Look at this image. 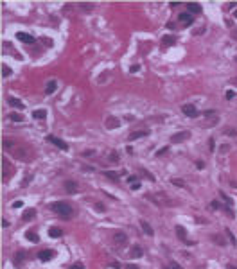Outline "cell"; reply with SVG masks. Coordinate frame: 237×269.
<instances>
[{
	"mask_svg": "<svg viewBox=\"0 0 237 269\" xmlns=\"http://www.w3.org/2000/svg\"><path fill=\"white\" fill-rule=\"evenodd\" d=\"M7 102H9V106H13V108L23 109V102H22L20 99H16V97H9V99H7Z\"/></svg>",
	"mask_w": 237,
	"mask_h": 269,
	"instance_id": "obj_11",
	"label": "cell"
},
{
	"mask_svg": "<svg viewBox=\"0 0 237 269\" xmlns=\"http://www.w3.org/2000/svg\"><path fill=\"white\" fill-rule=\"evenodd\" d=\"M235 18H237V11H235Z\"/></svg>",
	"mask_w": 237,
	"mask_h": 269,
	"instance_id": "obj_46",
	"label": "cell"
},
{
	"mask_svg": "<svg viewBox=\"0 0 237 269\" xmlns=\"http://www.w3.org/2000/svg\"><path fill=\"white\" fill-rule=\"evenodd\" d=\"M178 20L183 24V27H187V25H192V22H194V18H192V14H191V13H180Z\"/></svg>",
	"mask_w": 237,
	"mask_h": 269,
	"instance_id": "obj_5",
	"label": "cell"
},
{
	"mask_svg": "<svg viewBox=\"0 0 237 269\" xmlns=\"http://www.w3.org/2000/svg\"><path fill=\"white\" fill-rule=\"evenodd\" d=\"M131 188H133V190H138V188H140V183H133Z\"/></svg>",
	"mask_w": 237,
	"mask_h": 269,
	"instance_id": "obj_41",
	"label": "cell"
},
{
	"mask_svg": "<svg viewBox=\"0 0 237 269\" xmlns=\"http://www.w3.org/2000/svg\"><path fill=\"white\" fill-rule=\"evenodd\" d=\"M171 183H173V185H176V187H185V183L181 181V179H178V178H173V179H171Z\"/></svg>",
	"mask_w": 237,
	"mask_h": 269,
	"instance_id": "obj_26",
	"label": "cell"
},
{
	"mask_svg": "<svg viewBox=\"0 0 237 269\" xmlns=\"http://www.w3.org/2000/svg\"><path fill=\"white\" fill-rule=\"evenodd\" d=\"M70 269H85V265H83L81 262H77V264H74V265L70 267Z\"/></svg>",
	"mask_w": 237,
	"mask_h": 269,
	"instance_id": "obj_32",
	"label": "cell"
},
{
	"mask_svg": "<svg viewBox=\"0 0 237 269\" xmlns=\"http://www.w3.org/2000/svg\"><path fill=\"white\" fill-rule=\"evenodd\" d=\"M187 9L191 11V13H201V6L196 4V2H189V4H187Z\"/></svg>",
	"mask_w": 237,
	"mask_h": 269,
	"instance_id": "obj_14",
	"label": "cell"
},
{
	"mask_svg": "<svg viewBox=\"0 0 237 269\" xmlns=\"http://www.w3.org/2000/svg\"><path fill=\"white\" fill-rule=\"evenodd\" d=\"M221 197L225 199V203H226V205H232V199H230V197H228L226 194H223V192H221Z\"/></svg>",
	"mask_w": 237,
	"mask_h": 269,
	"instance_id": "obj_30",
	"label": "cell"
},
{
	"mask_svg": "<svg viewBox=\"0 0 237 269\" xmlns=\"http://www.w3.org/2000/svg\"><path fill=\"white\" fill-rule=\"evenodd\" d=\"M176 235H178L185 244H192V240H189V239H187V232H185V228H183V226H176Z\"/></svg>",
	"mask_w": 237,
	"mask_h": 269,
	"instance_id": "obj_9",
	"label": "cell"
},
{
	"mask_svg": "<svg viewBox=\"0 0 237 269\" xmlns=\"http://www.w3.org/2000/svg\"><path fill=\"white\" fill-rule=\"evenodd\" d=\"M181 111L187 115V117H191V119H194V117H198L199 113H198V109H196V106H192V104H185L183 108H181Z\"/></svg>",
	"mask_w": 237,
	"mask_h": 269,
	"instance_id": "obj_4",
	"label": "cell"
},
{
	"mask_svg": "<svg viewBox=\"0 0 237 269\" xmlns=\"http://www.w3.org/2000/svg\"><path fill=\"white\" fill-rule=\"evenodd\" d=\"M22 206V201H14V203H13V208H20Z\"/></svg>",
	"mask_w": 237,
	"mask_h": 269,
	"instance_id": "obj_39",
	"label": "cell"
},
{
	"mask_svg": "<svg viewBox=\"0 0 237 269\" xmlns=\"http://www.w3.org/2000/svg\"><path fill=\"white\" fill-rule=\"evenodd\" d=\"M65 190H66L68 194H76V192L79 190V185H77L76 181H72V179H68V181H65Z\"/></svg>",
	"mask_w": 237,
	"mask_h": 269,
	"instance_id": "obj_6",
	"label": "cell"
},
{
	"mask_svg": "<svg viewBox=\"0 0 237 269\" xmlns=\"http://www.w3.org/2000/svg\"><path fill=\"white\" fill-rule=\"evenodd\" d=\"M149 131H137V133H131L129 134V140H137V138H142V137H147Z\"/></svg>",
	"mask_w": 237,
	"mask_h": 269,
	"instance_id": "obj_15",
	"label": "cell"
},
{
	"mask_svg": "<svg viewBox=\"0 0 237 269\" xmlns=\"http://www.w3.org/2000/svg\"><path fill=\"white\" fill-rule=\"evenodd\" d=\"M128 181H129V183H138V179H137L135 176H129V178H128Z\"/></svg>",
	"mask_w": 237,
	"mask_h": 269,
	"instance_id": "obj_35",
	"label": "cell"
},
{
	"mask_svg": "<svg viewBox=\"0 0 237 269\" xmlns=\"http://www.w3.org/2000/svg\"><path fill=\"white\" fill-rule=\"evenodd\" d=\"M56 257V251L54 250H43V251H40V255H38V258L41 260V262H49V260H52Z\"/></svg>",
	"mask_w": 237,
	"mask_h": 269,
	"instance_id": "obj_3",
	"label": "cell"
},
{
	"mask_svg": "<svg viewBox=\"0 0 237 269\" xmlns=\"http://www.w3.org/2000/svg\"><path fill=\"white\" fill-rule=\"evenodd\" d=\"M47 142H51V144H54L56 147H59V149H63V151H66V149H68V144H66V142H63L61 138H58V137H54V134H49V137H47Z\"/></svg>",
	"mask_w": 237,
	"mask_h": 269,
	"instance_id": "obj_2",
	"label": "cell"
},
{
	"mask_svg": "<svg viewBox=\"0 0 237 269\" xmlns=\"http://www.w3.org/2000/svg\"><path fill=\"white\" fill-rule=\"evenodd\" d=\"M196 165H198V169H203V167H205V163H203V162H198Z\"/></svg>",
	"mask_w": 237,
	"mask_h": 269,
	"instance_id": "obj_43",
	"label": "cell"
},
{
	"mask_svg": "<svg viewBox=\"0 0 237 269\" xmlns=\"http://www.w3.org/2000/svg\"><path fill=\"white\" fill-rule=\"evenodd\" d=\"M33 117H34V119L43 120V119L47 117V111H45V109H36V111H33Z\"/></svg>",
	"mask_w": 237,
	"mask_h": 269,
	"instance_id": "obj_17",
	"label": "cell"
},
{
	"mask_svg": "<svg viewBox=\"0 0 237 269\" xmlns=\"http://www.w3.org/2000/svg\"><path fill=\"white\" fill-rule=\"evenodd\" d=\"M23 258H25V257H23V251L16 253V257H14V264H16V265H20V262H23Z\"/></svg>",
	"mask_w": 237,
	"mask_h": 269,
	"instance_id": "obj_22",
	"label": "cell"
},
{
	"mask_svg": "<svg viewBox=\"0 0 237 269\" xmlns=\"http://www.w3.org/2000/svg\"><path fill=\"white\" fill-rule=\"evenodd\" d=\"M25 239H27V240H31V242H38V240H40L38 233H34V232H31V230L25 233Z\"/></svg>",
	"mask_w": 237,
	"mask_h": 269,
	"instance_id": "obj_20",
	"label": "cell"
},
{
	"mask_svg": "<svg viewBox=\"0 0 237 269\" xmlns=\"http://www.w3.org/2000/svg\"><path fill=\"white\" fill-rule=\"evenodd\" d=\"M106 126H108L110 129H113V127H117V120H115V119H110V120H106Z\"/></svg>",
	"mask_w": 237,
	"mask_h": 269,
	"instance_id": "obj_27",
	"label": "cell"
},
{
	"mask_svg": "<svg viewBox=\"0 0 237 269\" xmlns=\"http://www.w3.org/2000/svg\"><path fill=\"white\" fill-rule=\"evenodd\" d=\"M140 226H142V232H144L146 235H153L155 232H153V228L149 226V222L147 221H140Z\"/></svg>",
	"mask_w": 237,
	"mask_h": 269,
	"instance_id": "obj_13",
	"label": "cell"
},
{
	"mask_svg": "<svg viewBox=\"0 0 237 269\" xmlns=\"http://www.w3.org/2000/svg\"><path fill=\"white\" fill-rule=\"evenodd\" d=\"M34 217H36V210H34V208H27L25 214L22 215V221H31V219H34Z\"/></svg>",
	"mask_w": 237,
	"mask_h": 269,
	"instance_id": "obj_12",
	"label": "cell"
},
{
	"mask_svg": "<svg viewBox=\"0 0 237 269\" xmlns=\"http://www.w3.org/2000/svg\"><path fill=\"white\" fill-rule=\"evenodd\" d=\"M189 137H191V133H189V131H181V133H176V134H173V142L174 144H178V142H183L185 138H189Z\"/></svg>",
	"mask_w": 237,
	"mask_h": 269,
	"instance_id": "obj_8",
	"label": "cell"
},
{
	"mask_svg": "<svg viewBox=\"0 0 237 269\" xmlns=\"http://www.w3.org/2000/svg\"><path fill=\"white\" fill-rule=\"evenodd\" d=\"M226 269H237V267H235V265H232V264H228V267H226Z\"/></svg>",
	"mask_w": 237,
	"mask_h": 269,
	"instance_id": "obj_45",
	"label": "cell"
},
{
	"mask_svg": "<svg viewBox=\"0 0 237 269\" xmlns=\"http://www.w3.org/2000/svg\"><path fill=\"white\" fill-rule=\"evenodd\" d=\"M61 235H63V232H61L59 228H51V230H49V237L58 239V237H61Z\"/></svg>",
	"mask_w": 237,
	"mask_h": 269,
	"instance_id": "obj_21",
	"label": "cell"
},
{
	"mask_svg": "<svg viewBox=\"0 0 237 269\" xmlns=\"http://www.w3.org/2000/svg\"><path fill=\"white\" fill-rule=\"evenodd\" d=\"M95 206H97V210H101V212H104V206H103V205H101V203H97V205H95Z\"/></svg>",
	"mask_w": 237,
	"mask_h": 269,
	"instance_id": "obj_42",
	"label": "cell"
},
{
	"mask_svg": "<svg viewBox=\"0 0 237 269\" xmlns=\"http://www.w3.org/2000/svg\"><path fill=\"white\" fill-rule=\"evenodd\" d=\"M2 76H4V77H9V76H11V68H9L7 65H2Z\"/></svg>",
	"mask_w": 237,
	"mask_h": 269,
	"instance_id": "obj_23",
	"label": "cell"
},
{
	"mask_svg": "<svg viewBox=\"0 0 237 269\" xmlns=\"http://www.w3.org/2000/svg\"><path fill=\"white\" fill-rule=\"evenodd\" d=\"M126 269H138V267H137V265H128Z\"/></svg>",
	"mask_w": 237,
	"mask_h": 269,
	"instance_id": "obj_44",
	"label": "cell"
},
{
	"mask_svg": "<svg viewBox=\"0 0 237 269\" xmlns=\"http://www.w3.org/2000/svg\"><path fill=\"white\" fill-rule=\"evenodd\" d=\"M208 147H210V151H214V138L208 140Z\"/></svg>",
	"mask_w": 237,
	"mask_h": 269,
	"instance_id": "obj_38",
	"label": "cell"
},
{
	"mask_svg": "<svg viewBox=\"0 0 237 269\" xmlns=\"http://www.w3.org/2000/svg\"><path fill=\"white\" fill-rule=\"evenodd\" d=\"M104 176H106V178H110L113 183H119V174H117V172H113V170H106V172H104Z\"/></svg>",
	"mask_w": 237,
	"mask_h": 269,
	"instance_id": "obj_16",
	"label": "cell"
},
{
	"mask_svg": "<svg viewBox=\"0 0 237 269\" xmlns=\"http://www.w3.org/2000/svg\"><path fill=\"white\" fill-rule=\"evenodd\" d=\"M45 92L49 94V95H51V94H54V92H56V81H49V83H47Z\"/></svg>",
	"mask_w": 237,
	"mask_h": 269,
	"instance_id": "obj_19",
	"label": "cell"
},
{
	"mask_svg": "<svg viewBox=\"0 0 237 269\" xmlns=\"http://www.w3.org/2000/svg\"><path fill=\"white\" fill-rule=\"evenodd\" d=\"M129 257H133V258H140V257H142V248H138V246H135V248H131V253H129Z\"/></svg>",
	"mask_w": 237,
	"mask_h": 269,
	"instance_id": "obj_18",
	"label": "cell"
},
{
	"mask_svg": "<svg viewBox=\"0 0 237 269\" xmlns=\"http://www.w3.org/2000/svg\"><path fill=\"white\" fill-rule=\"evenodd\" d=\"M235 84H237V79H235Z\"/></svg>",
	"mask_w": 237,
	"mask_h": 269,
	"instance_id": "obj_47",
	"label": "cell"
},
{
	"mask_svg": "<svg viewBox=\"0 0 237 269\" xmlns=\"http://www.w3.org/2000/svg\"><path fill=\"white\" fill-rule=\"evenodd\" d=\"M9 119H11V120H14V122H22V120H23V117H22V115H18V113H11V115H9Z\"/></svg>",
	"mask_w": 237,
	"mask_h": 269,
	"instance_id": "obj_24",
	"label": "cell"
},
{
	"mask_svg": "<svg viewBox=\"0 0 237 269\" xmlns=\"http://www.w3.org/2000/svg\"><path fill=\"white\" fill-rule=\"evenodd\" d=\"M226 235H228V239H230L232 244H237V240H235V237H233V233H232L230 230H226Z\"/></svg>",
	"mask_w": 237,
	"mask_h": 269,
	"instance_id": "obj_29",
	"label": "cell"
},
{
	"mask_svg": "<svg viewBox=\"0 0 237 269\" xmlns=\"http://www.w3.org/2000/svg\"><path fill=\"white\" fill-rule=\"evenodd\" d=\"M110 160H111V162H119V156H117V152H115V151L111 152V156H110Z\"/></svg>",
	"mask_w": 237,
	"mask_h": 269,
	"instance_id": "obj_33",
	"label": "cell"
},
{
	"mask_svg": "<svg viewBox=\"0 0 237 269\" xmlns=\"http://www.w3.org/2000/svg\"><path fill=\"white\" fill-rule=\"evenodd\" d=\"M210 208H219V203H217V201H212V203H210Z\"/></svg>",
	"mask_w": 237,
	"mask_h": 269,
	"instance_id": "obj_37",
	"label": "cell"
},
{
	"mask_svg": "<svg viewBox=\"0 0 237 269\" xmlns=\"http://www.w3.org/2000/svg\"><path fill=\"white\" fill-rule=\"evenodd\" d=\"M113 239H115V244L121 248V246H126L128 244V237L124 235V233H121V232H117L115 235H113Z\"/></svg>",
	"mask_w": 237,
	"mask_h": 269,
	"instance_id": "obj_7",
	"label": "cell"
},
{
	"mask_svg": "<svg viewBox=\"0 0 237 269\" xmlns=\"http://www.w3.org/2000/svg\"><path fill=\"white\" fill-rule=\"evenodd\" d=\"M223 212H226V215H228V217H232V219L235 217V214L232 212V208H230V206H225V208H223Z\"/></svg>",
	"mask_w": 237,
	"mask_h": 269,
	"instance_id": "obj_28",
	"label": "cell"
},
{
	"mask_svg": "<svg viewBox=\"0 0 237 269\" xmlns=\"http://www.w3.org/2000/svg\"><path fill=\"white\" fill-rule=\"evenodd\" d=\"M165 152H167V147H165V149H160V151H158V156H163Z\"/></svg>",
	"mask_w": 237,
	"mask_h": 269,
	"instance_id": "obj_40",
	"label": "cell"
},
{
	"mask_svg": "<svg viewBox=\"0 0 237 269\" xmlns=\"http://www.w3.org/2000/svg\"><path fill=\"white\" fill-rule=\"evenodd\" d=\"M11 145H13V142L7 140V138H4V147H11Z\"/></svg>",
	"mask_w": 237,
	"mask_h": 269,
	"instance_id": "obj_36",
	"label": "cell"
},
{
	"mask_svg": "<svg viewBox=\"0 0 237 269\" xmlns=\"http://www.w3.org/2000/svg\"><path fill=\"white\" fill-rule=\"evenodd\" d=\"M233 95H235V94L232 92V90H228V92H226V99H228V101H230V99H233Z\"/></svg>",
	"mask_w": 237,
	"mask_h": 269,
	"instance_id": "obj_34",
	"label": "cell"
},
{
	"mask_svg": "<svg viewBox=\"0 0 237 269\" xmlns=\"http://www.w3.org/2000/svg\"><path fill=\"white\" fill-rule=\"evenodd\" d=\"M174 43V36H163V45H173Z\"/></svg>",
	"mask_w": 237,
	"mask_h": 269,
	"instance_id": "obj_25",
	"label": "cell"
},
{
	"mask_svg": "<svg viewBox=\"0 0 237 269\" xmlns=\"http://www.w3.org/2000/svg\"><path fill=\"white\" fill-rule=\"evenodd\" d=\"M16 40H20V41H23V43H34V38H33L31 34H27V32H18V34H16Z\"/></svg>",
	"mask_w": 237,
	"mask_h": 269,
	"instance_id": "obj_10",
	"label": "cell"
},
{
	"mask_svg": "<svg viewBox=\"0 0 237 269\" xmlns=\"http://www.w3.org/2000/svg\"><path fill=\"white\" fill-rule=\"evenodd\" d=\"M169 267H171V269H183V267H181L180 264H176V262H171V264H169Z\"/></svg>",
	"mask_w": 237,
	"mask_h": 269,
	"instance_id": "obj_31",
	"label": "cell"
},
{
	"mask_svg": "<svg viewBox=\"0 0 237 269\" xmlns=\"http://www.w3.org/2000/svg\"><path fill=\"white\" fill-rule=\"evenodd\" d=\"M51 210L52 212H56L59 217H63V219H70L74 215V208L70 206V205H66V203H63V201H56V203H52L51 205Z\"/></svg>",
	"mask_w": 237,
	"mask_h": 269,
	"instance_id": "obj_1",
	"label": "cell"
}]
</instances>
